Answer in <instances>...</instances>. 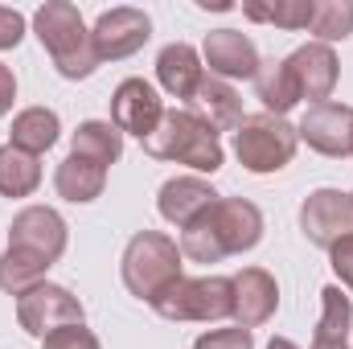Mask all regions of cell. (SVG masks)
Segmentation results:
<instances>
[{
    "mask_svg": "<svg viewBox=\"0 0 353 349\" xmlns=\"http://www.w3.org/2000/svg\"><path fill=\"white\" fill-rule=\"evenodd\" d=\"M165 119V99L157 94V87L148 79H123L111 90V123L123 136H140L148 140Z\"/></svg>",
    "mask_w": 353,
    "mask_h": 349,
    "instance_id": "obj_12",
    "label": "cell"
},
{
    "mask_svg": "<svg viewBox=\"0 0 353 349\" xmlns=\"http://www.w3.org/2000/svg\"><path fill=\"white\" fill-rule=\"evenodd\" d=\"M222 193L205 181V177L197 173H185V177H169L165 185H161V193H157V210H161V218L176 226V230H185V226H193L214 201H218Z\"/></svg>",
    "mask_w": 353,
    "mask_h": 349,
    "instance_id": "obj_15",
    "label": "cell"
},
{
    "mask_svg": "<svg viewBox=\"0 0 353 349\" xmlns=\"http://www.w3.org/2000/svg\"><path fill=\"white\" fill-rule=\"evenodd\" d=\"M181 267H185V255L176 247V239L161 235V230H140L128 239L123 247V259H119V271H123V288L144 300V304H157L176 279H181Z\"/></svg>",
    "mask_w": 353,
    "mask_h": 349,
    "instance_id": "obj_4",
    "label": "cell"
},
{
    "mask_svg": "<svg viewBox=\"0 0 353 349\" xmlns=\"http://www.w3.org/2000/svg\"><path fill=\"white\" fill-rule=\"evenodd\" d=\"M234 279V321L239 329H259L279 308V283L263 267H243Z\"/></svg>",
    "mask_w": 353,
    "mask_h": 349,
    "instance_id": "obj_16",
    "label": "cell"
},
{
    "mask_svg": "<svg viewBox=\"0 0 353 349\" xmlns=\"http://www.w3.org/2000/svg\"><path fill=\"white\" fill-rule=\"evenodd\" d=\"M193 349H255V337H251V329H210V333H201Z\"/></svg>",
    "mask_w": 353,
    "mask_h": 349,
    "instance_id": "obj_29",
    "label": "cell"
},
{
    "mask_svg": "<svg viewBox=\"0 0 353 349\" xmlns=\"http://www.w3.org/2000/svg\"><path fill=\"white\" fill-rule=\"evenodd\" d=\"M70 152H74V157H87V161L103 165V169H111V165L123 157V132H119L111 119H87V123L74 128Z\"/></svg>",
    "mask_w": 353,
    "mask_h": 349,
    "instance_id": "obj_21",
    "label": "cell"
},
{
    "mask_svg": "<svg viewBox=\"0 0 353 349\" xmlns=\"http://www.w3.org/2000/svg\"><path fill=\"white\" fill-rule=\"evenodd\" d=\"M140 144H144L148 157L185 165V169H193V173L214 177L222 165H226V152H222L218 132H214L197 111H189V107H173V111L165 107L161 128H157L148 140H140Z\"/></svg>",
    "mask_w": 353,
    "mask_h": 349,
    "instance_id": "obj_3",
    "label": "cell"
},
{
    "mask_svg": "<svg viewBox=\"0 0 353 349\" xmlns=\"http://www.w3.org/2000/svg\"><path fill=\"white\" fill-rule=\"evenodd\" d=\"M296 136L321 152V157H353V107L329 99V103H316L304 111V119L296 123Z\"/></svg>",
    "mask_w": 353,
    "mask_h": 349,
    "instance_id": "obj_10",
    "label": "cell"
},
{
    "mask_svg": "<svg viewBox=\"0 0 353 349\" xmlns=\"http://www.w3.org/2000/svg\"><path fill=\"white\" fill-rule=\"evenodd\" d=\"M41 185V165L37 157L12 148V144H0V197H29L37 193Z\"/></svg>",
    "mask_w": 353,
    "mask_h": 349,
    "instance_id": "obj_24",
    "label": "cell"
},
{
    "mask_svg": "<svg viewBox=\"0 0 353 349\" xmlns=\"http://www.w3.org/2000/svg\"><path fill=\"white\" fill-rule=\"evenodd\" d=\"M54 189H58V197H66V201H74V206H87L94 197H103V189H107V169L103 165H94L87 157H66L62 165H58V173H54Z\"/></svg>",
    "mask_w": 353,
    "mask_h": 349,
    "instance_id": "obj_20",
    "label": "cell"
},
{
    "mask_svg": "<svg viewBox=\"0 0 353 349\" xmlns=\"http://www.w3.org/2000/svg\"><path fill=\"white\" fill-rule=\"evenodd\" d=\"M329 263H333L337 279L345 283V292L353 296V235H345V239H337V243L329 247Z\"/></svg>",
    "mask_w": 353,
    "mask_h": 349,
    "instance_id": "obj_30",
    "label": "cell"
},
{
    "mask_svg": "<svg viewBox=\"0 0 353 349\" xmlns=\"http://www.w3.org/2000/svg\"><path fill=\"white\" fill-rule=\"evenodd\" d=\"M350 197H353V193H350Z\"/></svg>",
    "mask_w": 353,
    "mask_h": 349,
    "instance_id": "obj_35",
    "label": "cell"
},
{
    "mask_svg": "<svg viewBox=\"0 0 353 349\" xmlns=\"http://www.w3.org/2000/svg\"><path fill=\"white\" fill-rule=\"evenodd\" d=\"M353 329V296L341 283H329L321 292V321H316V341H350Z\"/></svg>",
    "mask_w": 353,
    "mask_h": 349,
    "instance_id": "obj_26",
    "label": "cell"
},
{
    "mask_svg": "<svg viewBox=\"0 0 353 349\" xmlns=\"http://www.w3.org/2000/svg\"><path fill=\"white\" fill-rule=\"evenodd\" d=\"M263 239V210L247 197H218L193 226L181 230V255L193 263H222L226 255L255 251Z\"/></svg>",
    "mask_w": 353,
    "mask_h": 349,
    "instance_id": "obj_1",
    "label": "cell"
},
{
    "mask_svg": "<svg viewBox=\"0 0 353 349\" xmlns=\"http://www.w3.org/2000/svg\"><path fill=\"white\" fill-rule=\"evenodd\" d=\"M66 243H70V226L54 206H25V210L12 214L8 247L29 251V255H37L46 263H58L66 255Z\"/></svg>",
    "mask_w": 353,
    "mask_h": 349,
    "instance_id": "obj_9",
    "label": "cell"
},
{
    "mask_svg": "<svg viewBox=\"0 0 353 349\" xmlns=\"http://www.w3.org/2000/svg\"><path fill=\"white\" fill-rule=\"evenodd\" d=\"M33 33L46 46L54 70L62 79H70V83L90 79L103 66L99 54H94V41H90V25L83 21V12L70 0H46L33 12Z\"/></svg>",
    "mask_w": 353,
    "mask_h": 349,
    "instance_id": "obj_2",
    "label": "cell"
},
{
    "mask_svg": "<svg viewBox=\"0 0 353 349\" xmlns=\"http://www.w3.org/2000/svg\"><path fill=\"white\" fill-rule=\"evenodd\" d=\"M283 62H288V70H292V79H296V87H300V99H308V107L333 99V87H337V79H341V62H337L333 46L304 41V46L292 50Z\"/></svg>",
    "mask_w": 353,
    "mask_h": 349,
    "instance_id": "obj_14",
    "label": "cell"
},
{
    "mask_svg": "<svg viewBox=\"0 0 353 349\" xmlns=\"http://www.w3.org/2000/svg\"><path fill=\"white\" fill-rule=\"evenodd\" d=\"M148 37H152V17L144 8H132V4L103 8L99 21L90 25V41H94L99 62H123L136 50H144Z\"/></svg>",
    "mask_w": 353,
    "mask_h": 349,
    "instance_id": "obj_8",
    "label": "cell"
},
{
    "mask_svg": "<svg viewBox=\"0 0 353 349\" xmlns=\"http://www.w3.org/2000/svg\"><path fill=\"white\" fill-rule=\"evenodd\" d=\"M312 8H316V0H243V17L247 21L292 29V33L312 25Z\"/></svg>",
    "mask_w": 353,
    "mask_h": 349,
    "instance_id": "obj_23",
    "label": "cell"
},
{
    "mask_svg": "<svg viewBox=\"0 0 353 349\" xmlns=\"http://www.w3.org/2000/svg\"><path fill=\"white\" fill-rule=\"evenodd\" d=\"M201 79H205V62H201V54H197L189 41H169V46L157 54V83L169 90L173 99H181L185 107L193 103Z\"/></svg>",
    "mask_w": 353,
    "mask_h": 349,
    "instance_id": "obj_17",
    "label": "cell"
},
{
    "mask_svg": "<svg viewBox=\"0 0 353 349\" xmlns=\"http://www.w3.org/2000/svg\"><path fill=\"white\" fill-rule=\"evenodd\" d=\"M312 349H350V341H316L312 337Z\"/></svg>",
    "mask_w": 353,
    "mask_h": 349,
    "instance_id": "obj_34",
    "label": "cell"
},
{
    "mask_svg": "<svg viewBox=\"0 0 353 349\" xmlns=\"http://www.w3.org/2000/svg\"><path fill=\"white\" fill-rule=\"evenodd\" d=\"M189 111H197L214 132H234L247 115H243V94L230 87V83H222V79H214L210 70H205V79H201V87L193 94V103H189Z\"/></svg>",
    "mask_w": 353,
    "mask_h": 349,
    "instance_id": "obj_18",
    "label": "cell"
},
{
    "mask_svg": "<svg viewBox=\"0 0 353 349\" xmlns=\"http://www.w3.org/2000/svg\"><path fill=\"white\" fill-rule=\"evenodd\" d=\"M251 83H255V94H259V103H263L267 115H288V111L300 103V87H296V79H292V70H288L283 58L259 62V74H255Z\"/></svg>",
    "mask_w": 353,
    "mask_h": 349,
    "instance_id": "obj_22",
    "label": "cell"
},
{
    "mask_svg": "<svg viewBox=\"0 0 353 349\" xmlns=\"http://www.w3.org/2000/svg\"><path fill=\"white\" fill-rule=\"evenodd\" d=\"M25 37V17L17 8H4L0 4V50H17Z\"/></svg>",
    "mask_w": 353,
    "mask_h": 349,
    "instance_id": "obj_31",
    "label": "cell"
},
{
    "mask_svg": "<svg viewBox=\"0 0 353 349\" xmlns=\"http://www.w3.org/2000/svg\"><path fill=\"white\" fill-rule=\"evenodd\" d=\"M58 136H62V119L50 107H25V111L12 115V128H8V144L29 152V157L50 152L58 144Z\"/></svg>",
    "mask_w": 353,
    "mask_h": 349,
    "instance_id": "obj_19",
    "label": "cell"
},
{
    "mask_svg": "<svg viewBox=\"0 0 353 349\" xmlns=\"http://www.w3.org/2000/svg\"><path fill=\"white\" fill-rule=\"evenodd\" d=\"M300 230L316 247H333L337 239L353 235V197L341 189H312L300 206Z\"/></svg>",
    "mask_w": 353,
    "mask_h": 349,
    "instance_id": "obj_11",
    "label": "cell"
},
{
    "mask_svg": "<svg viewBox=\"0 0 353 349\" xmlns=\"http://www.w3.org/2000/svg\"><path fill=\"white\" fill-rule=\"evenodd\" d=\"M50 267H54V263L37 259V255H29V251L4 247V255H0V292L25 296V292H33L37 283H46V271H50Z\"/></svg>",
    "mask_w": 353,
    "mask_h": 349,
    "instance_id": "obj_25",
    "label": "cell"
},
{
    "mask_svg": "<svg viewBox=\"0 0 353 349\" xmlns=\"http://www.w3.org/2000/svg\"><path fill=\"white\" fill-rule=\"evenodd\" d=\"M308 33H312L321 46L345 41V37L353 33V0H316Z\"/></svg>",
    "mask_w": 353,
    "mask_h": 349,
    "instance_id": "obj_27",
    "label": "cell"
},
{
    "mask_svg": "<svg viewBox=\"0 0 353 349\" xmlns=\"http://www.w3.org/2000/svg\"><path fill=\"white\" fill-rule=\"evenodd\" d=\"M41 349H103V346H99V337L90 333L87 325H66V329L46 333Z\"/></svg>",
    "mask_w": 353,
    "mask_h": 349,
    "instance_id": "obj_28",
    "label": "cell"
},
{
    "mask_svg": "<svg viewBox=\"0 0 353 349\" xmlns=\"http://www.w3.org/2000/svg\"><path fill=\"white\" fill-rule=\"evenodd\" d=\"M201 62L210 66L214 79L234 83V79H255L259 74V50L247 33L239 29H210L201 41Z\"/></svg>",
    "mask_w": 353,
    "mask_h": 349,
    "instance_id": "obj_13",
    "label": "cell"
},
{
    "mask_svg": "<svg viewBox=\"0 0 353 349\" xmlns=\"http://www.w3.org/2000/svg\"><path fill=\"white\" fill-rule=\"evenodd\" d=\"M17 325L29 333V337H46L54 329H66V325H87V312H83V300L62 288V283H37L33 292L17 296Z\"/></svg>",
    "mask_w": 353,
    "mask_h": 349,
    "instance_id": "obj_7",
    "label": "cell"
},
{
    "mask_svg": "<svg viewBox=\"0 0 353 349\" xmlns=\"http://www.w3.org/2000/svg\"><path fill=\"white\" fill-rule=\"evenodd\" d=\"M300 148V136H296V123H288L283 115H247L239 128H234V157L247 173L267 177L279 173L292 165Z\"/></svg>",
    "mask_w": 353,
    "mask_h": 349,
    "instance_id": "obj_5",
    "label": "cell"
},
{
    "mask_svg": "<svg viewBox=\"0 0 353 349\" xmlns=\"http://www.w3.org/2000/svg\"><path fill=\"white\" fill-rule=\"evenodd\" d=\"M267 349H300V346H296V341H288V337H271Z\"/></svg>",
    "mask_w": 353,
    "mask_h": 349,
    "instance_id": "obj_33",
    "label": "cell"
},
{
    "mask_svg": "<svg viewBox=\"0 0 353 349\" xmlns=\"http://www.w3.org/2000/svg\"><path fill=\"white\" fill-rule=\"evenodd\" d=\"M12 99H17V74L0 62V115L12 111Z\"/></svg>",
    "mask_w": 353,
    "mask_h": 349,
    "instance_id": "obj_32",
    "label": "cell"
},
{
    "mask_svg": "<svg viewBox=\"0 0 353 349\" xmlns=\"http://www.w3.org/2000/svg\"><path fill=\"white\" fill-rule=\"evenodd\" d=\"M165 321H226L234 317V279L230 275H181L152 304Z\"/></svg>",
    "mask_w": 353,
    "mask_h": 349,
    "instance_id": "obj_6",
    "label": "cell"
}]
</instances>
